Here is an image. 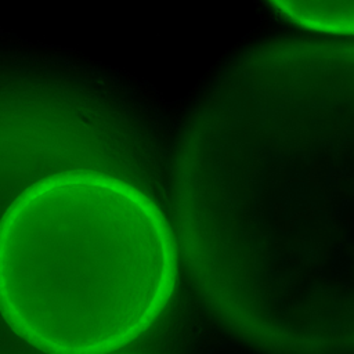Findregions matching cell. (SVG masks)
<instances>
[{
	"label": "cell",
	"instance_id": "obj_3",
	"mask_svg": "<svg viewBox=\"0 0 354 354\" xmlns=\"http://www.w3.org/2000/svg\"><path fill=\"white\" fill-rule=\"evenodd\" d=\"M328 328H330L331 333L336 335V333H340V332L343 331L345 325H343L342 321H331L330 324H328Z\"/></svg>",
	"mask_w": 354,
	"mask_h": 354
},
{
	"label": "cell",
	"instance_id": "obj_1",
	"mask_svg": "<svg viewBox=\"0 0 354 354\" xmlns=\"http://www.w3.org/2000/svg\"><path fill=\"white\" fill-rule=\"evenodd\" d=\"M278 16L306 31L354 35V0H265Z\"/></svg>",
	"mask_w": 354,
	"mask_h": 354
},
{
	"label": "cell",
	"instance_id": "obj_2",
	"mask_svg": "<svg viewBox=\"0 0 354 354\" xmlns=\"http://www.w3.org/2000/svg\"><path fill=\"white\" fill-rule=\"evenodd\" d=\"M350 268H352V259L349 258L347 255H343V253L336 255L335 259L332 260V265H331V277L340 280V278L349 275Z\"/></svg>",
	"mask_w": 354,
	"mask_h": 354
}]
</instances>
